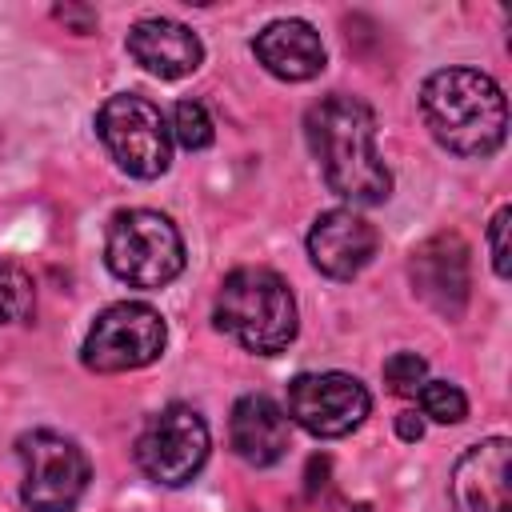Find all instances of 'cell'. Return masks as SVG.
Segmentation results:
<instances>
[{"label": "cell", "instance_id": "6da1fadb", "mask_svg": "<svg viewBox=\"0 0 512 512\" xmlns=\"http://www.w3.org/2000/svg\"><path fill=\"white\" fill-rule=\"evenodd\" d=\"M304 136L324 184L352 208L392 196V172L376 148V116L360 96L328 92L304 116Z\"/></svg>", "mask_w": 512, "mask_h": 512}, {"label": "cell", "instance_id": "7a4b0ae2", "mask_svg": "<svg viewBox=\"0 0 512 512\" xmlns=\"http://www.w3.org/2000/svg\"><path fill=\"white\" fill-rule=\"evenodd\" d=\"M420 112L440 148L456 156H492L508 136L500 84L480 68H440L420 88Z\"/></svg>", "mask_w": 512, "mask_h": 512}, {"label": "cell", "instance_id": "3957f363", "mask_svg": "<svg viewBox=\"0 0 512 512\" xmlns=\"http://www.w3.org/2000/svg\"><path fill=\"white\" fill-rule=\"evenodd\" d=\"M212 320L224 336H232L240 348L256 356H276L296 340L300 316L296 296L272 268H236L224 276Z\"/></svg>", "mask_w": 512, "mask_h": 512}, {"label": "cell", "instance_id": "277c9868", "mask_svg": "<svg viewBox=\"0 0 512 512\" xmlns=\"http://www.w3.org/2000/svg\"><path fill=\"white\" fill-rule=\"evenodd\" d=\"M108 272L128 288H164L184 272V240L164 212H116L104 240Z\"/></svg>", "mask_w": 512, "mask_h": 512}, {"label": "cell", "instance_id": "5b68a950", "mask_svg": "<svg viewBox=\"0 0 512 512\" xmlns=\"http://www.w3.org/2000/svg\"><path fill=\"white\" fill-rule=\"evenodd\" d=\"M16 456L24 464L20 500L28 512H72L84 500L92 464L72 436L32 428L16 440Z\"/></svg>", "mask_w": 512, "mask_h": 512}, {"label": "cell", "instance_id": "8992f818", "mask_svg": "<svg viewBox=\"0 0 512 512\" xmlns=\"http://www.w3.org/2000/svg\"><path fill=\"white\" fill-rule=\"evenodd\" d=\"M96 136L136 180H156L172 164V132L160 108L136 92H116L96 112Z\"/></svg>", "mask_w": 512, "mask_h": 512}, {"label": "cell", "instance_id": "52a82bcc", "mask_svg": "<svg viewBox=\"0 0 512 512\" xmlns=\"http://www.w3.org/2000/svg\"><path fill=\"white\" fill-rule=\"evenodd\" d=\"M164 344H168L164 316L152 304L120 300L92 320L80 360L92 372H136V368L160 360Z\"/></svg>", "mask_w": 512, "mask_h": 512}, {"label": "cell", "instance_id": "ba28073f", "mask_svg": "<svg viewBox=\"0 0 512 512\" xmlns=\"http://www.w3.org/2000/svg\"><path fill=\"white\" fill-rule=\"evenodd\" d=\"M212 436L196 408L168 404L136 436V464L160 488H184L208 460Z\"/></svg>", "mask_w": 512, "mask_h": 512}, {"label": "cell", "instance_id": "9c48e42d", "mask_svg": "<svg viewBox=\"0 0 512 512\" xmlns=\"http://www.w3.org/2000/svg\"><path fill=\"white\" fill-rule=\"evenodd\" d=\"M288 420L316 440L348 436L372 412L368 388L348 372H300L288 384Z\"/></svg>", "mask_w": 512, "mask_h": 512}, {"label": "cell", "instance_id": "30bf717a", "mask_svg": "<svg viewBox=\"0 0 512 512\" xmlns=\"http://www.w3.org/2000/svg\"><path fill=\"white\" fill-rule=\"evenodd\" d=\"M408 280L412 292L440 312L444 320H456L468 304L472 292V260H468V244L456 232H436L424 244L412 248L408 260Z\"/></svg>", "mask_w": 512, "mask_h": 512}, {"label": "cell", "instance_id": "8fae6325", "mask_svg": "<svg viewBox=\"0 0 512 512\" xmlns=\"http://www.w3.org/2000/svg\"><path fill=\"white\" fill-rule=\"evenodd\" d=\"M380 248V232L356 208H328L308 228V260L332 280L360 276Z\"/></svg>", "mask_w": 512, "mask_h": 512}, {"label": "cell", "instance_id": "7c38bea8", "mask_svg": "<svg viewBox=\"0 0 512 512\" xmlns=\"http://www.w3.org/2000/svg\"><path fill=\"white\" fill-rule=\"evenodd\" d=\"M508 436H488L460 452L448 476L452 508L456 512H512L508 504Z\"/></svg>", "mask_w": 512, "mask_h": 512}, {"label": "cell", "instance_id": "4fadbf2b", "mask_svg": "<svg viewBox=\"0 0 512 512\" xmlns=\"http://www.w3.org/2000/svg\"><path fill=\"white\" fill-rule=\"evenodd\" d=\"M128 56L160 80H184L204 64V44L188 24L168 20V16H148L132 24Z\"/></svg>", "mask_w": 512, "mask_h": 512}, {"label": "cell", "instance_id": "5bb4252c", "mask_svg": "<svg viewBox=\"0 0 512 512\" xmlns=\"http://www.w3.org/2000/svg\"><path fill=\"white\" fill-rule=\"evenodd\" d=\"M252 52H256V60L264 64L268 76L288 80V84H304V80L320 76L324 64H328L320 32L308 20H296V16L264 24L252 40Z\"/></svg>", "mask_w": 512, "mask_h": 512}, {"label": "cell", "instance_id": "9a60e30c", "mask_svg": "<svg viewBox=\"0 0 512 512\" xmlns=\"http://www.w3.org/2000/svg\"><path fill=\"white\" fill-rule=\"evenodd\" d=\"M288 436H292V420L288 412L264 396V392H248L232 404L228 416V444L232 452L252 464V468H272L284 452H288Z\"/></svg>", "mask_w": 512, "mask_h": 512}, {"label": "cell", "instance_id": "2e32d148", "mask_svg": "<svg viewBox=\"0 0 512 512\" xmlns=\"http://www.w3.org/2000/svg\"><path fill=\"white\" fill-rule=\"evenodd\" d=\"M36 312V284L16 260H0V324H24Z\"/></svg>", "mask_w": 512, "mask_h": 512}, {"label": "cell", "instance_id": "e0dca14e", "mask_svg": "<svg viewBox=\"0 0 512 512\" xmlns=\"http://www.w3.org/2000/svg\"><path fill=\"white\" fill-rule=\"evenodd\" d=\"M168 132H172V140H176L180 148H188V152H200V148H208V144L216 140V124H212V116H208V108H204L200 100H180V104L172 108Z\"/></svg>", "mask_w": 512, "mask_h": 512}, {"label": "cell", "instance_id": "ac0fdd59", "mask_svg": "<svg viewBox=\"0 0 512 512\" xmlns=\"http://www.w3.org/2000/svg\"><path fill=\"white\" fill-rule=\"evenodd\" d=\"M416 400H420V412L436 424H460L468 416V396L448 380H424Z\"/></svg>", "mask_w": 512, "mask_h": 512}, {"label": "cell", "instance_id": "d6986e66", "mask_svg": "<svg viewBox=\"0 0 512 512\" xmlns=\"http://www.w3.org/2000/svg\"><path fill=\"white\" fill-rule=\"evenodd\" d=\"M424 380H428V360L424 356H416V352H392L384 360V384H388L392 396H412L416 400V392L424 388Z\"/></svg>", "mask_w": 512, "mask_h": 512}, {"label": "cell", "instance_id": "ffe728a7", "mask_svg": "<svg viewBox=\"0 0 512 512\" xmlns=\"http://www.w3.org/2000/svg\"><path fill=\"white\" fill-rule=\"evenodd\" d=\"M508 220L512 208H496V216L488 220V252H492V272L500 280H508Z\"/></svg>", "mask_w": 512, "mask_h": 512}, {"label": "cell", "instance_id": "44dd1931", "mask_svg": "<svg viewBox=\"0 0 512 512\" xmlns=\"http://www.w3.org/2000/svg\"><path fill=\"white\" fill-rule=\"evenodd\" d=\"M396 436L408 440V444L420 440V436H424V420H420L416 412H400V416H396Z\"/></svg>", "mask_w": 512, "mask_h": 512}]
</instances>
